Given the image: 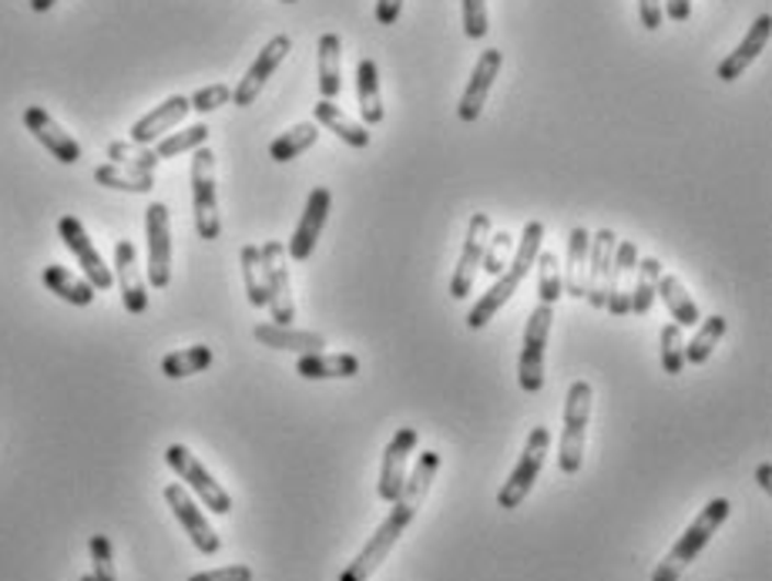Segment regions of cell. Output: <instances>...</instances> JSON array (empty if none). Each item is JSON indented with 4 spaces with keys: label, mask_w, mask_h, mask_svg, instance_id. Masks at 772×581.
Listing matches in <instances>:
<instances>
[{
    "label": "cell",
    "mask_w": 772,
    "mask_h": 581,
    "mask_svg": "<svg viewBox=\"0 0 772 581\" xmlns=\"http://www.w3.org/2000/svg\"><path fill=\"white\" fill-rule=\"evenodd\" d=\"M591 384L588 380H575L565 400V431H561V470L565 474H578L584 464V441H588V420H591Z\"/></svg>",
    "instance_id": "4"
},
{
    "label": "cell",
    "mask_w": 772,
    "mask_h": 581,
    "mask_svg": "<svg viewBox=\"0 0 772 581\" xmlns=\"http://www.w3.org/2000/svg\"><path fill=\"white\" fill-rule=\"evenodd\" d=\"M78 581H94V578H91V574H81V578H78Z\"/></svg>",
    "instance_id": "52"
},
{
    "label": "cell",
    "mask_w": 772,
    "mask_h": 581,
    "mask_svg": "<svg viewBox=\"0 0 772 581\" xmlns=\"http://www.w3.org/2000/svg\"><path fill=\"white\" fill-rule=\"evenodd\" d=\"M58 236H61V242L75 252V259H78V266H81L84 280H88L94 289H112V286H115L112 270L104 266V259H101V252L94 249L91 236L84 232L81 219H75V216H61V223H58Z\"/></svg>",
    "instance_id": "11"
},
{
    "label": "cell",
    "mask_w": 772,
    "mask_h": 581,
    "mask_svg": "<svg viewBox=\"0 0 772 581\" xmlns=\"http://www.w3.org/2000/svg\"><path fill=\"white\" fill-rule=\"evenodd\" d=\"M189 581H252V568L249 565H226V568L198 571Z\"/></svg>",
    "instance_id": "46"
},
{
    "label": "cell",
    "mask_w": 772,
    "mask_h": 581,
    "mask_svg": "<svg viewBox=\"0 0 772 581\" xmlns=\"http://www.w3.org/2000/svg\"><path fill=\"white\" fill-rule=\"evenodd\" d=\"M658 280H661V262H658L655 255L638 259L628 312H635V316H648V312H651V306H655V299H658Z\"/></svg>",
    "instance_id": "33"
},
{
    "label": "cell",
    "mask_w": 772,
    "mask_h": 581,
    "mask_svg": "<svg viewBox=\"0 0 772 581\" xmlns=\"http://www.w3.org/2000/svg\"><path fill=\"white\" fill-rule=\"evenodd\" d=\"M547 451H550V434H547V428H534V431L527 434V444H524V454H521L518 467L511 470V478H508V481L501 485V491H498V504H501L504 511H514V508L524 504V498L531 494V488H534V481H537V474H541V467H544Z\"/></svg>",
    "instance_id": "8"
},
{
    "label": "cell",
    "mask_w": 772,
    "mask_h": 581,
    "mask_svg": "<svg viewBox=\"0 0 772 581\" xmlns=\"http://www.w3.org/2000/svg\"><path fill=\"white\" fill-rule=\"evenodd\" d=\"M769 34H772V18H769V14H759V18L752 21L749 34L742 37V44L733 50V55H729L719 68H715V78H719V81H736V78H742V71L765 50Z\"/></svg>",
    "instance_id": "23"
},
{
    "label": "cell",
    "mask_w": 772,
    "mask_h": 581,
    "mask_svg": "<svg viewBox=\"0 0 772 581\" xmlns=\"http://www.w3.org/2000/svg\"><path fill=\"white\" fill-rule=\"evenodd\" d=\"M316 122L322 125V128H329L333 132L337 138H343L350 148H366L370 145V132H366V125H360V122H353L337 101H319L316 104Z\"/></svg>",
    "instance_id": "28"
},
{
    "label": "cell",
    "mask_w": 772,
    "mask_h": 581,
    "mask_svg": "<svg viewBox=\"0 0 772 581\" xmlns=\"http://www.w3.org/2000/svg\"><path fill=\"white\" fill-rule=\"evenodd\" d=\"M658 296H661V303L669 306L676 327H699V320H702L699 303H695V299H692V293L682 286V280H676V276H661V280H658Z\"/></svg>",
    "instance_id": "31"
},
{
    "label": "cell",
    "mask_w": 772,
    "mask_h": 581,
    "mask_svg": "<svg viewBox=\"0 0 772 581\" xmlns=\"http://www.w3.org/2000/svg\"><path fill=\"white\" fill-rule=\"evenodd\" d=\"M242 262V280H246V296L256 309L269 306V283H265V266H262V252L259 246H242L239 252Z\"/></svg>",
    "instance_id": "37"
},
{
    "label": "cell",
    "mask_w": 772,
    "mask_h": 581,
    "mask_svg": "<svg viewBox=\"0 0 772 581\" xmlns=\"http://www.w3.org/2000/svg\"><path fill=\"white\" fill-rule=\"evenodd\" d=\"M661 369H666L669 377H679L682 369H685V337H682V327L669 323V327H661Z\"/></svg>",
    "instance_id": "40"
},
{
    "label": "cell",
    "mask_w": 772,
    "mask_h": 581,
    "mask_svg": "<svg viewBox=\"0 0 772 581\" xmlns=\"http://www.w3.org/2000/svg\"><path fill=\"white\" fill-rule=\"evenodd\" d=\"M329 208H333V192L322 189V185L313 189L309 198H306V208H303V219H299V226L290 239V255L296 262H306L313 255V249L322 236V226L329 219Z\"/></svg>",
    "instance_id": "18"
},
{
    "label": "cell",
    "mask_w": 772,
    "mask_h": 581,
    "mask_svg": "<svg viewBox=\"0 0 772 581\" xmlns=\"http://www.w3.org/2000/svg\"><path fill=\"white\" fill-rule=\"evenodd\" d=\"M189 112H192L189 98H182V94L164 98L161 104H155V109H151L145 118H138V122L132 125V141H138V145H151V141H158L164 132H172V128H175Z\"/></svg>",
    "instance_id": "22"
},
{
    "label": "cell",
    "mask_w": 772,
    "mask_h": 581,
    "mask_svg": "<svg viewBox=\"0 0 772 581\" xmlns=\"http://www.w3.org/2000/svg\"><path fill=\"white\" fill-rule=\"evenodd\" d=\"M115 280H118L125 309L132 316H141L148 309V289H145L141 266H138V249L128 239H118L115 246Z\"/></svg>",
    "instance_id": "20"
},
{
    "label": "cell",
    "mask_w": 772,
    "mask_h": 581,
    "mask_svg": "<svg viewBox=\"0 0 772 581\" xmlns=\"http://www.w3.org/2000/svg\"><path fill=\"white\" fill-rule=\"evenodd\" d=\"M356 104H360V118L363 125H379L386 109H383V94H379V75L376 61L363 58L356 65Z\"/></svg>",
    "instance_id": "27"
},
{
    "label": "cell",
    "mask_w": 772,
    "mask_h": 581,
    "mask_svg": "<svg viewBox=\"0 0 772 581\" xmlns=\"http://www.w3.org/2000/svg\"><path fill=\"white\" fill-rule=\"evenodd\" d=\"M91 578L94 581H118L115 551H112V542H107L104 535L91 538Z\"/></svg>",
    "instance_id": "43"
},
{
    "label": "cell",
    "mask_w": 772,
    "mask_h": 581,
    "mask_svg": "<svg viewBox=\"0 0 772 581\" xmlns=\"http://www.w3.org/2000/svg\"><path fill=\"white\" fill-rule=\"evenodd\" d=\"M615 246H618V236L612 229H601L598 236H591L588 270H584V299L594 309H604V303H609V276L615 262Z\"/></svg>",
    "instance_id": "13"
},
{
    "label": "cell",
    "mask_w": 772,
    "mask_h": 581,
    "mask_svg": "<svg viewBox=\"0 0 772 581\" xmlns=\"http://www.w3.org/2000/svg\"><path fill=\"white\" fill-rule=\"evenodd\" d=\"M208 141V125H192L185 132H172V135H164L158 145H155V155L158 158H175L182 151H195Z\"/></svg>",
    "instance_id": "41"
},
{
    "label": "cell",
    "mask_w": 772,
    "mask_h": 581,
    "mask_svg": "<svg viewBox=\"0 0 772 581\" xmlns=\"http://www.w3.org/2000/svg\"><path fill=\"white\" fill-rule=\"evenodd\" d=\"M541 242H544V223H524V232H521V242H518V249H514V255H511V262H508V270L504 273H498L493 276V286L474 303V309L467 312V327L470 330H484L493 316L501 312V306H508L511 303V296L518 293V286L524 283V276H527V270L534 266V259H537V252H541Z\"/></svg>",
    "instance_id": "2"
},
{
    "label": "cell",
    "mask_w": 772,
    "mask_h": 581,
    "mask_svg": "<svg viewBox=\"0 0 772 581\" xmlns=\"http://www.w3.org/2000/svg\"><path fill=\"white\" fill-rule=\"evenodd\" d=\"M729 511H733V504H729L726 498H712V501L702 508V514L685 527V535L672 545V551L658 561V568L651 571V581H679L682 571L699 558V551H702V548L715 538V532H719V527L726 524Z\"/></svg>",
    "instance_id": "3"
},
{
    "label": "cell",
    "mask_w": 772,
    "mask_h": 581,
    "mask_svg": "<svg viewBox=\"0 0 772 581\" xmlns=\"http://www.w3.org/2000/svg\"><path fill=\"white\" fill-rule=\"evenodd\" d=\"M638 246L632 239L615 246V262H612V276H609V309L612 316H628V303H632V286H635V270H638Z\"/></svg>",
    "instance_id": "21"
},
{
    "label": "cell",
    "mask_w": 772,
    "mask_h": 581,
    "mask_svg": "<svg viewBox=\"0 0 772 581\" xmlns=\"http://www.w3.org/2000/svg\"><path fill=\"white\" fill-rule=\"evenodd\" d=\"M286 4H296V0H286Z\"/></svg>",
    "instance_id": "53"
},
{
    "label": "cell",
    "mask_w": 772,
    "mask_h": 581,
    "mask_svg": "<svg viewBox=\"0 0 772 581\" xmlns=\"http://www.w3.org/2000/svg\"><path fill=\"white\" fill-rule=\"evenodd\" d=\"M436 470H440V454L436 451H423L413 474L407 478L400 498L394 501V511L386 514V521L373 532V538L363 545V551L347 565V571L340 574V581H370V574L386 561V555L394 551V545L404 538V532L413 524L420 504L427 501L430 488H433V478H436Z\"/></svg>",
    "instance_id": "1"
},
{
    "label": "cell",
    "mask_w": 772,
    "mask_h": 581,
    "mask_svg": "<svg viewBox=\"0 0 772 581\" xmlns=\"http://www.w3.org/2000/svg\"><path fill=\"white\" fill-rule=\"evenodd\" d=\"M726 330H729V323H726V316H719V312L708 316V320H699L695 337L685 343V363H692V366L705 363L712 356V350L719 346V340L726 337Z\"/></svg>",
    "instance_id": "35"
},
{
    "label": "cell",
    "mask_w": 772,
    "mask_h": 581,
    "mask_svg": "<svg viewBox=\"0 0 772 581\" xmlns=\"http://www.w3.org/2000/svg\"><path fill=\"white\" fill-rule=\"evenodd\" d=\"M661 11H666L669 21L682 24V21H689V14H692V0H661Z\"/></svg>",
    "instance_id": "49"
},
{
    "label": "cell",
    "mask_w": 772,
    "mask_h": 581,
    "mask_svg": "<svg viewBox=\"0 0 772 581\" xmlns=\"http://www.w3.org/2000/svg\"><path fill=\"white\" fill-rule=\"evenodd\" d=\"M164 501H169L172 514L179 517V524L185 527V535L192 538V545H195L202 555H215L218 548H223V542H218V535H215V527L205 521L202 508L192 501V494H189L182 485H169V488H164Z\"/></svg>",
    "instance_id": "16"
},
{
    "label": "cell",
    "mask_w": 772,
    "mask_h": 581,
    "mask_svg": "<svg viewBox=\"0 0 772 581\" xmlns=\"http://www.w3.org/2000/svg\"><path fill=\"white\" fill-rule=\"evenodd\" d=\"M514 255V239L508 232H498V236H490L487 239V249H484V273L490 276H498L508 270V262Z\"/></svg>",
    "instance_id": "42"
},
{
    "label": "cell",
    "mask_w": 772,
    "mask_h": 581,
    "mask_svg": "<svg viewBox=\"0 0 772 581\" xmlns=\"http://www.w3.org/2000/svg\"><path fill=\"white\" fill-rule=\"evenodd\" d=\"M534 266H537V296H541V303L555 306L565 296V280H561L558 255L555 252H537Z\"/></svg>",
    "instance_id": "38"
},
{
    "label": "cell",
    "mask_w": 772,
    "mask_h": 581,
    "mask_svg": "<svg viewBox=\"0 0 772 581\" xmlns=\"http://www.w3.org/2000/svg\"><path fill=\"white\" fill-rule=\"evenodd\" d=\"M319 138V128L316 122H303V125H293L290 132H283L280 138H272L269 145V158L272 162H293V158H299L306 148H313Z\"/></svg>",
    "instance_id": "36"
},
{
    "label": "cell",
    "mask_w": 772,
    "mask_h": 581,
    "mask_svg": "<svg viewBox=\"0 0 772 581\" xmlns=\"http://www.w3.org/2000/svg\"><path fill=\"white\" fill-rule=\"evenodd\" d=\"M229 101H232V88L229 84H208V88H198L189 98L192 112H198V115H208L215 109H223V104H229Z\"/></svg>",
    "instance_id": "44"
},
{
    "label": "cell",
    "mask_w": 772,
    "mask_h": 581,
    "mask_svg": "<svg viewBox=\"0 0 772 581\" xmlns=\"http://www.w3.org/2000/svg\"><path fill=\"white\" fill-rule=\"evenodd\" d=\"M107 158H112L115 166H132V169H141V172H155L161 158L155 155V148L148 145H138V141H112L107 145Z\"/></svg>",
    "instance_id": "39"
},
{
    "label": "cell",
    "mask_w": 772,
    "mask_h": 581,
    "mask_svg": "<svg viewBox=\"0 0 772 581\" xmlns=\"http://www.w3.org/2000/svg\"><path fill=\"white\" fill-rule=\"evenodd\" d=\"M192 205H195L198 239L215 242L218 232H223V219H218V198H215V155L208 145L192 151Z\"/></svg>",
    "instance_id": "5"
},
{
    "label": "cell",
    "mask_w": 772,
    "mask_h": 581,
    "mask_svg": "<svg viewBox=\"0 0 772 581\" xmlns=\"http://www.w3.org/2000/svg\"><path fill=\"white\" fill-rule=\"evenodd\" d=\"M212 350L208 346H189V350H175L169 356H161V374L169 380H185V377H195L202 369L212 366Z\"/></svg>",
    "instance_id": "34"
},
{
    "label": "cell",
    "mask_w": 772,
    "mask_h": 581,
    "mask_svg": "<svg viewBox=\"0 0 772 581\" xmlns=\"http://www.w3.org/2000/svg\"><path fill=\"white\" fill-rule=\"evenodd\" d=\"M756 485H759L762 491H769V488H772V464H759V470H756Z\"/></svg>",
    "instance_id": "50"
},
{
    "label": "cell",
    "mask_w": 772,
    "mask_h": 581,
    "mask_svg": "<svg viewBox=\"0 0 772 581\" xmlns=\"http://www.w3.org/2000/svg\"><path fill=\"white\" fill-rule=\"evenodd\" d=\"M252 337L262 346L272 350H296V353H322L326 340L313 330H293V327H280V323H262L252 330Z\"/></svg>",
    "instance_id": "25"
},
{
    "label": "cell",
    "mask_w": 772,
    "mask_h": 581,
    "mask_svg": "<svg viewBox=\"0 0 772 581\" xmlns=\"http://www.w3.org/2000/svg\"><path fill=\"white\" fill-rule=\"evenodd\" d=\"M164 464H169V467L179 474V481H185V485L202 498V504H205L212 514H229V511H232L229 491L212 478V474L202 467V460H198L185 444H172L169 451H164Z\"/></svg>",
    "instance_id": "7"
},
{
    "label": "cell",
    "mask_w": 772,
    "mask_h": 581,
    "mask_svg": "<svg viewBox=\"0 0 772 581\" xmlns=\"http://www.w3.org/2000/svg\"><path fill=\"white\" fill-rule=\"evenodd\" d=\"M259 252H262L265 283H269L272 320L280 327H290L293 316H296V303H293V280H290V266H286V246L283 242H265Z\"/></svg>",
    "instance_id": "10"
},
{
    "label": "cell",
    "mask_w": 772,
    "mask_h": 581,
    "mask_svg": "<svg viewBox=\"0 0 772 581\" xmlns=\"http://www.w3.org/2000/svg\"><path fill=\"white\" fill-rule=\"evenodd\" d=\"M464 34L470 41L487 37V4L484 0H464Z\"/></svg>",
    "instance_id": "45"
},
{
    "label": "cell",
    "mask_w": 772,
    "mask_h": 581,
    "mask_svg": "<svg viewBox=\"0 0 772 581\" xmlns=\"http://www.w3.org/2000/svg\"><path fill=\"white\" fill-rule=\"evenodd\" d=\"M588 246L591 236L584 226H575L568 236V266H565V293L575 299H584V270H588Z\"/></svg>",
    "instance_id": "30"
},
{
    "label": "cell",
    "mask_w": 772,
    "mask_h": 581,
    "mask_svg": "<svg viewBox=\"0 0 772 581\" xmlns=\"http://www.w3.org/2000/svg\"><path fill=\"white\" fill-rule=\"evenodd\" d=\"M24 128H27L54 158H58L61 166L81 162V145H78L58 122H54V118L41 109V104H31V109L24 112Z\"/></svg>",
    "instance_id": "19"
},
{
    "label": "cell",
    "mask_w": 772,
    "mask_h": 581,
    "mask_svg": "<svg viewBox=\"0 0 772 581\" xmlns=\"http://www.w3.org/2000/svg\"><path fill=\"white\" fill-rule=\"evenodd\" d=\"M41 280H44V286H47L54 296H61V299L71 303V306H91V303H94V286H91L88 280H81V276H75V273L65 270V266H44Z\"/></svg>",
    "instance_id": "29"
},
{
    "label": "cell",
    "mask_w": 772,
    "mask_h": 581,
    "mask_svg": "<svg viewBox=\"0 0 772 581\" xmlns=\"http://www.w3.org/2000/svg\"><path fill=\"white\" fill-rule=\"evenodd\" d=\"M145 236H148V283L164 289L172 283V216L164 202L145 208Z\"/></svg>",
    "instance_id": "9"
},
{
    "label": "cell",
    "mask_w": 772,
    "mask_h": 581,
    "mask_svg": "<svg viewBox=\"0 0 772 581\" xmlns=\"http://www.w3.org/2000/svg\"><path fill=\"white\" fill-rule=\"evenodd\" d=\"M290 50H293V41H290L286 34H275V37L259 50V58L252 61V68L246 71V78H242L239 88L232 91V104H239V109H249V104H256V98L262 94L265 81L272 78L275 68L286 61Z\"/></svg>",
    "instance_id": "15"
},
{
    "label": "cell",
    "mask_w": 772,
    "mask_h": 581,
    "mask_svg": "<svg viewBox=\"0 0 772 581\" xmlns=\"http://www.w3.org/2000/svg\"><path fill=\"white\" fill-rule=\"evenodd\" d=\"M638 18L648 31H658L661 21H666V11H661V0H638Z\"/></svg>",
    "instance_id": "47"
},
{
    "label": "cell",
    "mask_w": 772,
    "mask_h": 581,
    "mask_svg": "<svg viewBox=\"0 0 772 581\" xmlns=\"http://www.w3.org/2000/svg\"><path fill=\"white\" fill-rule=\"evenodd\" d=\"M487 239H490V216H484V213L470 216V223H467V239H464V249H461V259H457V270H454V276H451V296H454V299H467V296H470L474 276H477V270L484 266Z\"/></svg>",
    "instance_id": "12"
},
{
    "label": "cell",
    "mask_w": 772,
    "mask_h": 581,
    "mask_svg": "<svg viewBox=\"0 0 772 581\" xmlns=\"http://www.w3.org/2000/svg\"><path fill=\"white\" fill-rule=\"evenodd\" d=\"M94 182L104 185V189H115V192H135V195H145L155 189V172H141V169H132V166H98L94 169Z\"/></svg>",
    "instance_id": "32"
},
{
    "label": "cell",
    "mask_w": 772,
    "mask_h": 581,
    "mask_svg": "<svg viewBox=\"0 0 772 581\" xmlns=\"http://www.w3.org/2000/svg\"><path fill=\"white\" fill-rule=\"evenodd\" d=\"M501 65H504V55H501L498 47H487L484 55L477 58V65H474V75H470V81H467V88H464V98H461V104H457V115H461V122L474 125V122L480 118L484 104H487V94H490L493 81H498V75H501Z\"/></svg>",
    "instance_id": "17"
},
{
    "label": "cell",
    "mask_w": 772,
    "mask_h": 581,
    "mask_svg": "<svg viewBox=\"0 0 772 581\" xmlns=\"http://www.w3.org/2000/svg\"><path fill=\"white\" fill-rule=\"evenodd\" d=\"M550 323H555V306L537 303L527 316L524 346H521V360H518V384L527 394H537L544 387V350H547Z\"/></svg>",
    "instance_id": "6"
},
{
    "label": "cell",
    "mask_w": 772,
    "mask_h": 581,
    "mask_svg": "<svg viewBox=\"0 0 772 581\" xmlns=\"http://www.w3.org/2000/svg\"><path fill=\"white\" fill-rule=\"evenodd\" d=\"M319 94L326 101H333L343 88V44H340V34H322L319 37Z\"/></svg>",
    "instance_id": "26"
},
{
    "label": "cell",
    "mask_w": 772,
    "mask_h": 581,
    "mask_svg": "<svg viewBox=\"0 0 772 581\" xmlns=\"http://www.w3.org/2000/svg\"><path fill=\"white\" fill-rule=\"evenodd\" d=\"M303 380H350L360 374V356L353 353H303L296 360Z\"/></svg>",
    "instance_id": "24"
},
{
    "label": "cell",
    "mask_w": 772,
    "mask_h": 581,
    "mask_svg": "<svg viewBox=\"0 0 772 581\" xmlns=\"http://www.w3.org/2000/svg\"><path fill=\"white\" fill-rule=\"evenodd\" d=\"M54 4H58V0H31V11L44 14V11H50Z\"/></svg>",
    "instance_id": "51"
},
{
    "label": "cell",
    "mask_w": 772,
    "mask_h": 581,
    "mask_svg": "<svg viewBox=\"0 0 772 581\" xmlns=\"http://www.w3.org/2000/svg\"><path fill=\"white\" fill-rule=\"evenodd\" d=\"M417 451V431L413 428H404L394 434V441L386 444L383 451V467H379V485H376V494L379 501L394 504L407 485V460L410 454Z\"/></svg>",
    "instance_id": "14"
},
{
    "label": "cell",
    "mask_w": 772,
    "mask_h": 581,
    "mask_svg": "<svg viewBox=\"0 0 772 581\" xmlns=\"http://www.w3.org/2000/svg\"><path fill=\"white\" fill-rule=\"evenodd\" d=\"M400 11H404V0H376V24H383V27L397 24Z\"/></svg>",
    "instance_id": "48"
}]
</instances>
